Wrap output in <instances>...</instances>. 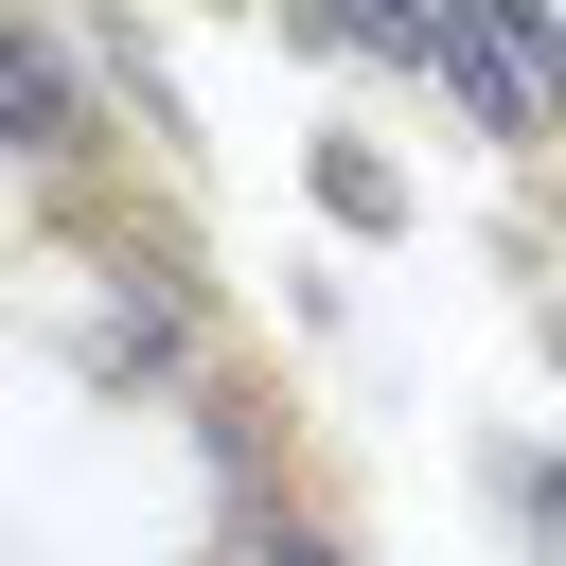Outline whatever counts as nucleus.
Masks as SVG:
<instances>
[{
    "label": "nucleus",
    "mask_w": 566,
    "mask_h": 566,
    "mask_svg": "<svg viewBox=\"0 0 566 566\" xmlns=\"http://www.w3.org/2000/svg\"><path fill=\"white\" fill-rule=\"evenodd\" d=\"M424 71L478 106V142H548V88H531V53L495 35V0H442V35H424Z\"/></svg>",
    "instance_id": "nucleus-1"
},
{
    "label": "nucleus",
    "mask_w": 566,
    "mask_h": 566,
    "mask_svg": "<svg viewBox=\"0 0 566 566\" xmlns=\"http://www.w3.org/2000/svg\"><path fill=\"white\" fill-rule=\"evenodd\" d=\"M0 142H18V159H88V71H71L18 0H0Z\"/></svg>",
    "instance_id": "nucleus-2"
},
{
    "label": "nucleus",
    "mask_w": 566,
    "mask_h": 566,
    "mask_svg": "<svg viewBox=\"0 0 566 566\" xmlns=\"http://www.w3.org/2000/svg\"><path fill=\"white\" fill-rule=\"evenodd\" d=\"M301 35H318V53H371V71H424L442 0H301Z\"/></svg>",
    "instance_id": "nucleus-3"
},
{
    "label": "nucleus",
    "mask_w": 566,
    "mask_h": 566,
    "mask_svg": "<svg viewBox=\"0 0 566 566\" xmlns=\"http://www.w3.org/2000/svg\"><path fill=\"white\" fill-rule=\"evenodd\" d=\"M495 35L531 53V88H548V124H566V18H548V0H495Z\"/></svg>",
    "instance_id": "nucleus-4"
},
{
    "label": "nucleus",
    "mask_w": 566,
    "mask_h": 566,
    "mask_svg": "<svg viewBox=\"0 0 566 566\" xmlns=\"http://www.w3.org/2000/svg\"><path fill=\"white\" fill-rule=\"evenodd\" d=\"M265 566H336V531H265Z\"/></svg>",
    "instance_id": "nucleus-5"
},
{
    "label": "nucleus",
    "mask_w": 566,
    "mask_h": 566,
    "mask_svg": "<svg viewBox=\"0 0 566 566\" xmlns=\"http://www.w3.org/2000/svg\"><path fill=\"white\" fill-rule=\"evenodd\" d=\"M531 513H548V548H566V478H531Z\"/></svg>",
    "instance_id": "nucleus-6"
}]
</instances>
